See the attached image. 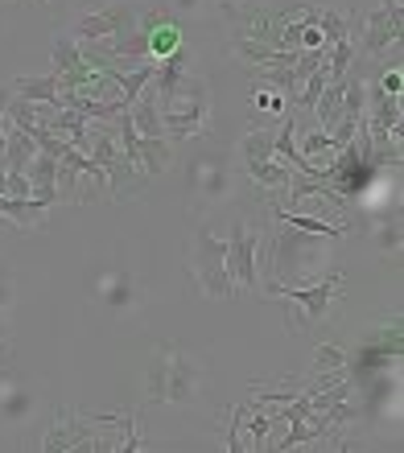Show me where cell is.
<instances>
[{"label": "cell", "instance_id": "obj_1", "mask_svg": "<svg viewBox=\"0 0 404 453\" xmlns=\"http://www.w3.org/2000/svg\"><path fill=\"white\" fill-rule=\"evenodd\" d=\"M166 141H190L211 132V87L202 74H182L178 83L157 96Z\"/></svg>", "mask_w": 404, "mask_h": 453}, {"label": "cell", "instance_id": "obj_2", "mask_svg": "<svg viewBox=\"0 0 404 453\" xmlns=\"http://www.w3.org/2000/svg\"><path fill=\"white\" fill-rule=\"evenodd\" d=\"M273 293V301H281L289 310L285 326L289 334H309L314 326H322L334 313V305L343 301V273L330 268L326 276H318L314 285H264Z\"/></svg>", "mask_w": 404, "mask_h": 453}, {"label": "cell", "instance_id": "obj_3", "mask_svg": "<svg viewBox=\"0 0 404 453\" xmlns=\"http://www.w3.org/2000/svg\"><path fill=\"white\" fill-rule=\"evenodd\" d=\"M202 367L198 358L186 355L182 346L166 342L157 346L153 358H149V371H144V392L153 404H190L194 392H198Z\"/></svg>", "mask_w": 404, "mask_h": 453}, {"label": "cell", "instance_id": "obj_4", "mask_svg": "<svg viewBox=\"0 0 404 453\" xmlns=\"http://www.w3.org/2000/svg\"><path fill=\"white\" fill-rule=\"evenodd\" d=\"M87 157L107 173V198L136 194V190H144V181H149L141 169L128 161V153L120 149L112 119H91V144H87Z\"/></svg>", "mask_w": 404, "mask_h": 453}, {"label": "cell", "instance_id": "obj_5", "mask_svg": "<svg viewBox=\"0 0 404 453\" xmlns=\"http://www.w3.org/2000/svg\"><path fill=\"white\" fill-rule=\"evenodd\" d=\"M190 276L194 285L202 288V297H236V288H231V276H227V243L223 239H214L206 226H198L190 239Z\"/></svg>", "mask_w": 404, "mask_h": 453}, {"label": "cell", "instance_id": "obj_6", "mask_svg": "<svg viewBox=\"0 0 404 453\" xmlns=\"http://www.w3.org/2000/svg\"><path fill=\"white\" fill-rule=\"evenodd\" d=\"M136 17H141V4L116 0V4H104V9H96V12L74 17V25H66V34H71L79 46H96V42H107V37L132 34V29H136Z\"/></svg>", "mask_w": 404, "mask_h": 453}, {"label": "cell", "instance_id": "obj_7", "mask_svg": "<svg viewBox=\"0 0 404 453\" xmlns=\"http://www.w3.org/2000/svg\"><path fill=\"white\" fill-rule=\"evenodd\" d=\"M227 276L236 293H252L260 288V273H256V251H260V231L248 223H236L227 231Z\"/></svg>", "mask_w": 404, "mask_h": 453}, {"label": "cell", "instance_id": "obj_8", "mask_svg": "<svg viewBox=\"0 0 404 453\" xmlns=\"http://www.w3.org/2000/svg\"><path fill=\"white\" fill-rule=\"evenodd\" d=\"M400 25H404V9L400 0H384L380 9L363 21V50L368 54H388V50H400Z\"/></svg>", "mask_w": 404, "mask_h": 453}, {"label": "cell", "instance_id": "obj_9", "mask_svg": "<svg viewBox=\"0 0 404 453\" xmlns=\"http://www.w3.org/2000/svg\"><path fill=\"white\" fill-rule=\"evenodd\" d=\"M244 173H248L264 194H273V206H276L281 198H289V186H293V173H298V169L285 165V161H276V157H264V161H248Z\"/></svg>", "mask_w": 404, "mask_h": 453}, {"label": "cell", "instance_id": "obj_10", "mask_svg": "<svg viewBox=\"0 0 404 453\" xmlns=\"http://www.w3.org/2000/svg\"><path fill=\"white\" fill-rule=\"evenodd\" d=\"M25 178H29V198L42 206H54L62 198L58 194V161L46 153H37L29 165H25Z\"/></svg>", "mask_w": 404, "mask_h": 453}, {"label": "cell", "instance_id": "obj_11", "mask_svg": "<svg viewBox=\"0 0 404 453\" xmlns=\"http://www.w3.org/2000/svg\"><path fill=\"white\" fill-rule=\"evenodd\" d=\"M273 219L276 223L293 226V231H306V235H318V239H343V223L334 219H322V215H306V211H293V206H273Z\"/></svg>", "mask_w": 404, "mask_h": 453}, {"label": "cell", "instance_id": "obj_12", "mask_svg": "<svg viewBox=\"0 0 404 453\" xmlns=\"http://www.w3.org/2000/svg\"><path fill=\"white\" fill-rule=\"evenodd\" d=\"M46 215H50V206L34 203V198H9V194H0V219L12 226H21V231L46 226Z\"/></svg>", "mask_w": 404, "mask_h": 453}, {"label": "cell", "instance_id": "obj_13", "mask_svg": "<svg viewBox=\"0 0 404 453\" xmlns=\"http://www.w3.org/2000/svg\"><path fill=\"white\" fill-rule=\"evenodd\" d=\"M141 34L149 37V58H153V62L169 58L174 50H182V46H186V34H182L178 17H174V21H161V25H153V29H141Z\"/></svg>", "mask_w": 404, "mask_h": 453}, {"label": "cell", "instance_id": "obj_14", "mask_svg": "<svg viewBox=\"0 0 404 453\" xmlns=\"http://www.w3.org/2000/svg\"><path fill=\"white\" fill-rule=\"evenodd\" d=\"M190 181L198 186V194H206V198H223V194L231 190V169L219 165L214 157H206V161H198V169L190 173Z\"/></svg>", "mask_w": 404, "mask_h": 453}, {"label": "cell", "instance_id": "obj_15", "mask_svg": "<svg viewBox=\"0 0 404 453\" xmlns=\"http://www.w3.org/2000/svg\"><path fill=\"white\" fill-rule=\"evenodd\" d=\"M12 96L17 99H29V104H54V96H58V74L50 71L42 74V79H12Z\"/></svg>", "mask_w": 404, "mask_h": 453}, {"label": "cell", "instance_id": "obj_16", "mask_svg": "<svg viewBox=\"0 0 404 453\" xmlns=\"http://www.w3.org/2000/svg\"><path fill=\"white\" fill-rule=\"evenodd\" d=\"M326 83H330V74H326V66H318V71H309V79L298 87L293 111H314V104H318L322 91H326Z\"/></svg>", "mask_w": 404, "mask_h": 453}, {"label": "cell", "instance_id": "obj_17", "mask_svg": "<svg viewBox=\"0 0 404 453\" xmlns=\"http://www.w3.org/2000/svg\"><path fill=\"white\" fill-rule=\"evenodd\" d=\"M252 108L256 111H264V116H289V104L281 96H276V91H264V87H256V91H252Z\"/></svg>", "mask_w": 404, "mask_h": 453}, {"label": "cell", "instance_id": "obj_18", "mask_svg": "<svg viewBox=\"0 0 404 453\" xmlns=\"http://www.w3.org/2000/svg\"><path fill=\"white\" fill-rule=\"evenodd\" d=\"M343 363H346V355L338 350V346H318L314 350V371H343Z\"/></svg>", "mask_w": 404, "mask_h": 453}, {"label": "cell", "instance_id": "obj_19", "mask_svg": "<svg viewBox=\"0 0 404 453\" xmlns=\"http://www.w3.org/2000/svg\"><path fill=\"white\" fill-rule=\"evenodd\" d=\"M128 293H132V280L128 276H116V280H107V305H128Z\"/></svg>", "mask_w": 404, "mask_h": 453}, {"label": "cell", "instance_id": "obj_20", "mask_svg": "<svg viewBox=\"0 0 404 453\" xmlns=\"http://www.w3.org/2000/svg\"><path fill=\"white\" fill-rule=\"evenodd\" d=\"M268 429H273V417H260V412H256V417L248 420V433H252V445H256V449H260V445H264V437H268Z\"/></svg>", "mask_w": 404, "mask_h": 453}, {"label": "cell", "instance_id": "obj_21", "mask_svg": "<svg viewBox=\"0 0 404 453\" xmlns=\"http://www.w3.org/2000/svg\"><path fill=\"white\" fill-rule=\"evenodd\" d=\"M380 91H384V96H400V91H404L400 66H392V71H384V79H380Z\"/></svg>", "mask_w": 404, "mask_h": 453}, {"label": "cell", "instance_id": "obj_22", "mask_svg": "<svg viewBox=\"0 0 404 453\" xmlns=\"http://www.w3.org/2000/svg\"><path fill=\"white\" fill-rule=\"evenodd\" d=\"M174 17H186V12H198V0H161Z\"/></svg>", "mask_w": 404, "mask_h": 453}, {"label": "cell", "instance_id": "obj_23", "mask_svg": "<svg viewBox=\"0 0 404 453\" xmlns=\"http://www.w3.org/2000/svg\"><path fill=\"white\" fill-rule=\"evenodd\" d=\"M380 243L384 248H400V231H396V226H380Z\"/></svg>", "mask_w": 404, "mask_h": 453}, {"label": "cell", "instance_id": "obj_24", "mask_svg": "<svg viewBox=\"0 0 404 453\" xmlns=\"http://www.w3.org/2000/svg\"><path fill=\"white\" fill-rule=\"evenodd\" d=\"M9 342V322H4V313H0V346Z\"/></svg>", "mask_w": 404, "mask_h": 453}, {"label": "cell", "instance_id": "obj_25", "mask_svg": "<svg viewBox=\"0 0 404 453\" xmlns=\"http://www.w3.org/2000/svg\"><path fill=\"white\" fill-rule=\"evenodd\" d=\"M4 178H9V169H4V161H0V194H4Z\"/></svg>", "mask_w": 404, "mask_h": 453}, {"label": "cell", "instance_id": "obj_26", "mask_svg": "<svg viewBox=\"0 0 404 453\" xmlns=\"http://www.w3.org/2000/svg\"><path fill=\"white\" fill-rule=\"evenodd\" d=\"M34 4H46V0H34Z\"/></svg>", "mask_w": 404, "mask_h": 453}]
</instances>
